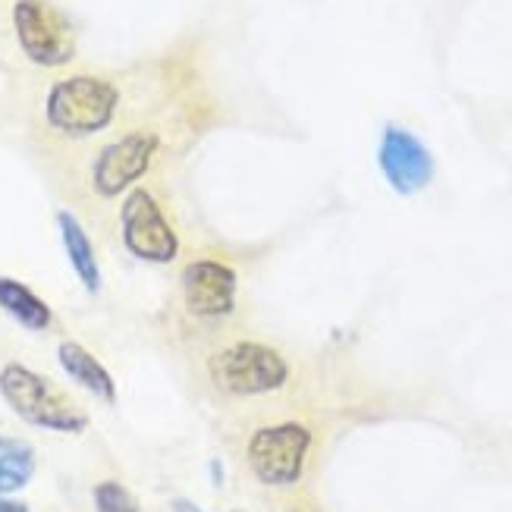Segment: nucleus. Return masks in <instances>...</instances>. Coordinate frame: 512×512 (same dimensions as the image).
<instances>
[{
	"label": "nucleus",
	"mask_w": 512,
	"mask_h": 512,
	"mask_svg": "<svg viewBox=\"0 0 512 512\" xmlns=\"http://www.w3.org/2000/svg\"><path fill=\"white\" fill-rule=\"evenodd\" d=\"M0 396L32 428L57 434H82L88 428L85 412L70 396L57 390L44 374L19 362L0 368Z\"/></svg>",
	"instance_id": "f257e3e1"
},
{
	"label": "nucleus",
	"mask_w": 512,
	"mask_h": 512,
	"mask_svg": "<svg viewBox=\"0 0 512 512\" xmlns=\"http://www.w3.org/2000/svg\"><path fill=\"white\" fill-rule=\"evenodd\" d=\"M208 374L214 387L227 396H267L289 381V365L271 346L236 340L211 355Z\"/></svg>",
	"instance_id": "f03ea898"
},
{
	"label": "nucleus",
	"mask_w": 512,
	"mask_h": 512,
	"mask_svg": "<svg viewBox=\"0 0 512 512\" xmlns=\"http://www.w3.org/2000/svg\"><path fill=\"white\" fill-rule=\"evenodd\" d=\"M120 104V92L110 82L95 76H73L51 88L44 114L48 123L70 136H92L110 126Z\"/></svg>",
	"instance_id": "7ed1b4c3"
},
{
	"label": "nucleus",
	"mask_w": 512,
	"mask_h": 512,
	"mask_svg": "<svg viewBox=\"0 0 512 512\" xmlns=\"http://www.w3.org/2000/svg\"><path fill=\"white\" fill-rule=\"evenodd\" d=\"M311 447V431L299 421L258 428L249 437L246 459L252 475L267 487H289L302 478L305 456Z\"/></svg>",
	"instance_id": "20e7f679"
},
{
	"label": "nucleus",
	"mask_w": 512,
	"mask_h": 512,
	"mask_svg": "<svg viewBox=\"0 0 512 512\" xmlns=\"http://www.w3.org/2000/svg\"><path fill=\"white\" fill-rule=\"evenodd\" d=\"M13 26L19 48L38 66H60L76 51L70 22L48 0H16Z\"/></svg>",
	"instance_id": "39448f33"
},
{
	"label": "nucleus",
	"mask_w": 512,
	"mask_h": 512,
	"mask_svg": "<svg viewBox=\"0 0 512 512\" xmlns=\"http://www.w3.org/2000/svg\"><path fill=\"white\" fill-rule=\"evenodd\" d=\"M120 227L126 249L139 261L148 264H170L180 255V236L173 233L161 205L154 202L148 189H132L120 211Z\"/></svg>",
	"instance_id": "423d86ee"
},
{
	"label": "nucleus",
	"mask_w": 512,
	"mask_h": 512,
	"mask_svg": "<svg viewBox=\"0 0 512 512\" xmlns=\"http://www.w3.org/2000/svg\"><path fill=\"white\" fill-rule=\"evenodd\" d=\"M186 311L202 321H220L236 308V271L227 261L198 258L183 271Z\"/></svg>",
	"instance_id": "0eeeda50"
},
{
	"label": "nucleus",
	"mask_w": 512,
	"mask_h": 512,
	"mask_svg": "<svg viewBox=\"0 0 512 512\" xmlns=\"http://www.w3.org/2000/svg\"><path fill=\"white\" fill-rule=\"evenodd\" d=\"M154 151H158V136L151 132H129L120 142L107 145L92 170L95 192L104 198H114L126 192L132 183H139L151 167Z\"/></svg>",
	"instance_id": "6e6552de"
},
{
	"label": "nucleus",
	"mask_w": 512,
	"mask_h": 512,
	"mask_svg": "<svg viewBox=\"0 0 512 512\" xmlns=\"http://www.w3.org/2000/svg\"><path fill=\"white\" fill-rule=\"evenodd\" d=\"M381 170L387 176V183L399 192V195H415L421 192L434 176V158L431 151L421 145L412 132L406 129H396L390 126L384 132V142H381Z\"/></svg>",
	"instance_id": "1a4fd4ad"
},
{
	"label": "nucleus",
	"mask_w": 512,
	"mask_h": 512,
	"mask_svg": "<svg viewBox=\"0 0 512 512\" xmlns=\"http://www.w3.org/2000/svg\"><path fill=\"white\" fill-rule=\"evenodd\" d=\"M57 362H60V368L70 374L82 390H88L92 396L104 399V403H114V399H117L114 377H110V371L82 343H73V340L60 343Z\"/></svg>",
	"instance_id": "9d476101"
},
{
	"label": "nucleus",
	"mask_w": 512,
	"mask_h": 512,
	"mask_svg": "<svg viewBox=\"0 0 512 512\" xmlns=\"http://www.w3.org/2000/svg\"><path fill=\"white\" fill-rule=\"evenodd\" d=\"M57 227H60V239H63L66 258H70L79 283L88 289V293H98V289H101V267H98L92 239H88L85 227L79 224V220L70 211H60L57 214Z\"/></svg>",
	"instance_id": "9b49d317"
},
{
	"label": "nucleus",
	"mask_w": 512,
	"mask_h": 512,
	"mask_svg": "<svg viewBox=\"0 0 512 512\" xmlns=\"http://www.w3.org/2000/svg\"><path fill=\"white\" fill-rule=\"evenodd\" d=\"M0 308L26 330H48L54 321L51 305L38 299L26 283H19L13 277H0Z\"/></svg>",
	"instance_id": "f8f14e48"
},
{
	"label": "nucleus",
	"mask_w": 512,
	"mask_h": 512,
	"mask_svg": "<svg viewBox=\"0 0 512 512\" xmlns=\"http://www.w3.org/2000/svg\"><path fill=\"white\" fill-rule=\"evenodd\" d=\"M35 475V450L26 440L0 437V497L22 491Z\"/></svg>",
	"instance_id": "ddd939ff"
},
{
	"label": "nucleus",
	"mask_w": 512,
	"mask_h": 512,
	"mask_svg": "<svg viewBox=\"0 0 512 512\" xmlns=\"http://www.w3.org/2000/svg\"><path fill=\"white\" fill-rule=\"evenodd\" d=\"M95 509L98 512H142L136 497L117 481H101L95 487Z\"/></svg>",
	"instance_id": "4468645a"
},
{
	"label": "nucleus",
	"mask_w": 512,
	"mask_h": 512,
	"mask_svg": "<svg viewBox=\"0 0 512 512\" xmlns=\"http://www.w3.org/2000/svg\"><path fill=\"white\" fill-rule=\"evenodd\" d=\"M0 512H29V506L19 500H10V497H0Z\"/></svg>",
	"instance_id": "2eb2a0df"
},
{
	"label": "nucleus",
	"mask_w": 512,
	"mask_h": 512,
	"mask_svg": "<svg viewBox=\"0 0 512 512\" xmlns=\"http://www.w3.org/2000/svg\"><path fill=\"white\" fill-rule=\"evenodd\" d=\"M173 512H205V509L189 503V500H173Z\"/></svg>",
	"instance_id": "dca6fc26"
}]
</instances>
